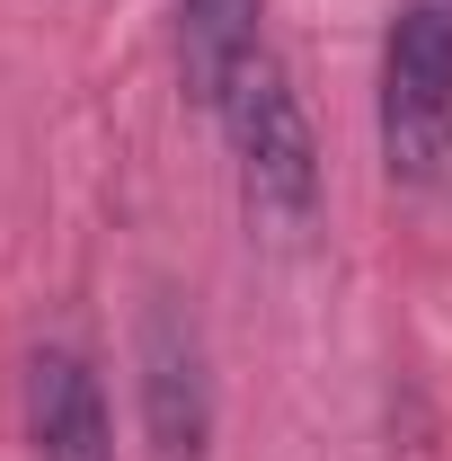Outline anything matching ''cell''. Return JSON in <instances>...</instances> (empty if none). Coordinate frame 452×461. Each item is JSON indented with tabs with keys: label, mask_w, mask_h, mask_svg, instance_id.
Returning a JSON list of instances; mask_svg holds the SVG:
<instances>
[{
	"label": "cell",
	"mask_w": 452,
	"mask_h": 461,
	"mask_svg": "<svg viewBox=\"0 0 452 461\" xmlns=\"http://www.w3.org/2000/svg\"><path fill=\"white\" fill-rule=\"evenodd\" d=\"M213 115H222V133H231L249 213L267 230H302L311 204H320V142H311V115H302V98H293V80H284V62L267 45L222 80Z\"/></svg>",
	"instance_id": "cell-1"
},
{
	"label": "cell",
	"mask_w": 452,
	"mask_h": 461,
	"mask_svg": "<svg viewBox=\"0 0 452 461\" xmlns=\"http://www.w3.org/2000/svg\"><path fill=\"white\" fill-rule=\"evenodd\" d=\"M27 444L36 461H115L107 391L80 346H36L27 355Z\"/></svg>",
	"instance_id": "cell-4"
},
{
	"label": "cell",
	"mask_w": 452,
	"mask_h": 461,
	"mask_svg": "<svg viewBox=\"0 0 452 461\" xmlns=\"http://www.w3.org/2000/svg\"><path fill=\"white\" fill-rule=\"evenodd\" d=\"M142 426H151V453L160 461H204L213 453V355L204 329L177 293H151L142 311Z\"/></svg>",
	"instance_id": "cell-3"
},
{
	"label": "cell",
	"mask_w": 452,
	"mask_h": 461,
	"mask_svg": "<svg viewBox=\"0 0 452 461\" xmlns=\"http://www.w3.org/2000/svg\"><path fill=\"white\" fill-rule=\"evenodd\" d=\"M382 160L399 186H435L452 160V0H399L382 45Z\"/></svg>",
	"instance_id": "cell-2"
},
{
	"label": "cell",
	"mask_w": 452,
	"mask_h": 461,
	"mask_svg": "<svg viewBox=\"0 0 452 461\" xmlns=\"http://www.w3.org/2000/svg\"><path fill=\"white\" fill-rule=\"evenodd\" d=\"M249 54H258V0H177V71L195 107H213Z\"/></svg>",
	"instance_id": "cell-5"
}]
</instances>
